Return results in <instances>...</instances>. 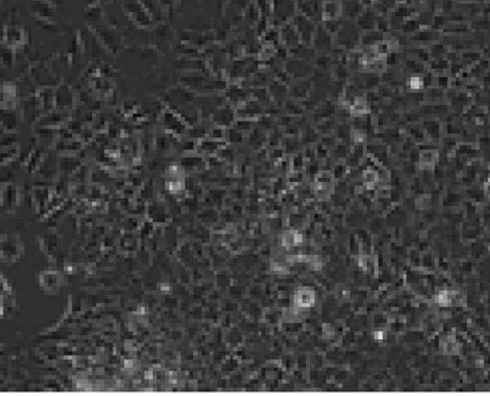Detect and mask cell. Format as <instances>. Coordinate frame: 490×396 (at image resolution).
<instances>
[{"mask_svg": "<svg viewBox=\"0 0 490 396\" xmlns=\"http://www.w3.org/2000/svg\"><path fill=\"white\" fill-rule=\"evenodd\" d=\"M297 300H298V303L301 307H309L314 302V293L307 290H304L303 292H301L297 296Z\"/></svg>", "mask_w": 490, "mask_h": 396, "instance_id": "1", "label": "cell"}]
</instances>
